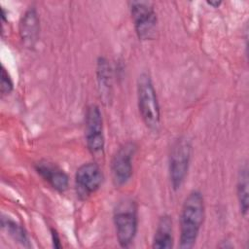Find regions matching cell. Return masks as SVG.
Instances as JSON below:
<instances>
[{
  "label": "cell",
  "mask_w": 249,
  "mask_h": 249,
  "mask_svg": "<svg viewBox=\"0 0 249 249\" xmlns=\"http://www.w3.org/2000/svg\"><path fill=\"white\" fill-rule=\"evenodd\" d=\"M205 206L200 192L192 191L185 198L180 213L179 247L190 249L197 239L204 220Z\"/></svg>",
  "instance_id": "cell-1"
},
{
  "label": "cell",
  "mask_w": 249,
  "mask_h": 249,
  "mask_svg": "<svg viewBox=\"0 0 249 249\" xmlns=\"http://www.w3.org/2000/svg\"><path fill=\"white\" fill-rule=\"evenodd\" d=\"M113 222L117 239L122 247H128L137 232L138 215L136 201L131 197H124L114 208Z\"/></svg>",
  "instance_id": "cell-2"
},
{
  "label": "cell",
  "mask_w": 249,
  "mask_h": 249,
  "mask_svg": "<svg viewBox=\"0 0 249 249\" xmlns=\"http://www.w3.org/2000/svg\"><path fill=\"white\" fill-rule=\"evenodd\" d=\"M137 102L142 121L145 125L157 131L160 125V111L156 89L151 76L142 73L137 80Z\"/></svg>",
  "instance_id": "cell-3"
},
{
  "label": "cell",
  "mask_w": 249,
  "mask_h": 249,
  "mask_svg": "<svg viewBox=\"0 0 249 249\" xmlns=\"http://www.w3.org/2000/svg\"><path fill=\"white\" fill-rule=\"evenodd\" d=\"M192 156V143L187 136L179 137L173 143L169 155V178L174 190L183 185L188 173Z\"/></svg>",
  "instance_id": "cell-4"
},
{
  "label": "cell",
  "mask_w": 249,
  "mask_h": 249,
  "mask_svg": "<svg viewBox=\"0 0 249 249\" xmlns=\"http://www.w3.org/2000/svg\"><path fill=\"white\" fill-rule=\"evenodd\" d=\"M136 34L141 40L153 39L157 30V16L151 3L132 1L129 3Z\"/></svg>",
  "instance_id": "cell-5"
},
{
  "label": "cell",
  "mask_w": 249,
  "mask_h": 249,
  "mask_svg": "<svg viewBox=\"0 0 249 249\" xmlns=\"http://www.w3.org/2000/svg\"><path fill=\"white\" fill-rule=\"evenodd\" d=\"M137 146L133 142L123 144L115 153L111 162L112 180L115 186H123L126 184L132 175V160Z\"/></svg>",
  "instance_id": "cell-6"
},
{
  "label": "cell",
  "mask_w": 249,
  "mask_h": 249,
  "mask_svg": "<svg viewBox=\"0 0 249 249\" xmlns=\"http://www.w3.org/2000/svg\"><path fill=\"white\" fill-rule=\"evenodd\" d=\"M85 131L88 149L91 154L101 153L104 149L103 120L97 105L91 104L87 108L85 118Z\"/></svg>",
  "instance_id": "cell-7"
},
{
  "label": "cell",
  "mask_w": 249,
  "mask_h": 249,
  "mask_svg": "<svg viewBox=\"0 0 249 249\" xmlns=\"http://www.w3.org/2000/svg\"><path fill=\"white\" fill-rule=\"evenodd\" d=\"M103 175L100 167L95 162L82 164L75 174V186L77 196L81 199H87L101 186Z\"/></svg>",
  "instance_id": "cell-8"
},
{
  "label": "cell",
  "mask_w": 249,
  "mask_h": 249,
  "mask_svg": "<svg viewBox=\"0 0 249 249\" xmlns=\"http://www.w3.org/2000/svg\"><path fill=\"white\" fill-rule=\"evenodd\" d=\"M35 170L56 191L62 193L67 190L69 178L67 174L58 166L46 160H41L35 164Z\"/></svg>",
  "instance_id": "cell-9"
},
{
  "label": "cell",
  "mask_w": 249,
  "mask_h": 249,
  "mask_svg": "<svg viewBox=\"0 0 249 249\" xmlns=\"http://www.w3.org/2000/svg\"><path fill=\"white\" fill-rule=\"evenodd\" d=\"M39 18L34 8H29L22 15L19 22V34L23 44L28 47H34L39 36Z\"/></svg>",
  "instance_id": "cell-10"
},
{
  "label": "cell",
  "mask_w": 249,
  "mask_h": 249,
  "mask_svg": "<svg viewBox=\"0 0 249 249\" xmlns=\"http://www.w3.org/2000/svg\"><path fill=\"white\" fill-rule=\"evenodd\" d=\"M173 246L172 220L169 215H162L157 224L152 247L155 249H168Z\"/></svg>",
  "instance_id": "cell-11"
},
{
  "label": "cell",
  "mask_w": 249,
  "mask_h": 249,
  "mask_svg": "<svg viewBox=\"0 0 249 249\" xmlns=\"http://www.w3.org/2000/svg\"><path fill=\"white\" fill-rule=\"evenodd\" d=\"M97 81L99 92L103 100H110V94L112 92V75L110 65L104 57H99L97 61Z\"/></svg>",
  "instance_id": "cell-12"
},
{
  "label": "cell",
  "mask_w": 249,
  "mask_h": 249,
  "mask_svg": "<svg viewBox=\"0 0 249 249\" xmlns=\"http://www.w3.org/2000/svg\"><path fill=\"white\" fill-rule=\"evenodd\" d=\"M248 166L247 163H244L238 171L236 180L237 200L240 212L244 217H247L248 214Z\"/></svg>",
  "instance_id": "cell-13"
},
{
  "label": "cell",
  "mask_w": 249,
  "mask_h": 249,
  "mask_svg": "<svg viewBox=\"0 0 249 249\" xmlns=\"http://www.w3.org/2000/svg\"><path fill=\"white\" fill-rule=\"evenodd\" d=\"M2 228L18 243L29 247V239L24 229L13 220L2 218Z\"/></svg>",
  "instance_id": "cell-14"
},
{
  "label": "cell",
  "mask_w": 249,
  "mask_h": 249,
  "mask_svg": "<svg viewBox=\"0 0 249 249\" xmlns=\"http://www.w3.org/2000/svg\"><path fill=\"white\" fill-rule=\"evenodd\" d=\"M13 90V81L11 76L7 72L4 66H2L1 70V93L3 95L9 94Z\"/></svg>",
  "instance_id": "cell-15"
},
{
  "label": "cell",
  "mask_w": 249,
  "mask_h": 249,
  "mask_svg": "<svg viewBox=\"0 0 249 249\" xmlns=\"http://www.w3.org/2000/svg\"><path fill=\"white\" fill-rule=\"evenodd\" d=\"M51 232H52V239H53V247H55V248L61 247L60 239H59V236H58V233L56 232V231L53 230V229H52V230H51Z\"/></svg>",
  "instance_id": "cell-16"
},
{
  "label": "cell",
  "mask_w": 249,
  "mask_h": 249,
  "mask_svg": "<svg viewBox=\"0 0 249 249\" xmlns=\"http://www.w3.org/2000/svg\"><path fill=\"white\" fill-rule=\"evenodd\" d=\"M221 3H222V2H220V1H216V2H212V1H210V2H207V4H208V5L213 6V7H215V8H218V7L221 5Z\"/></svg>",
  "instance_id": "cell-17"
}]
</instances>
